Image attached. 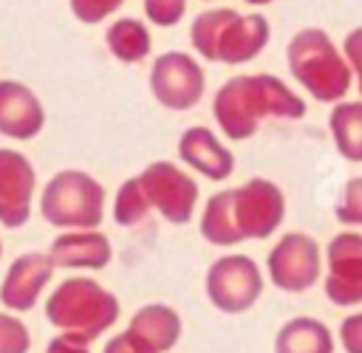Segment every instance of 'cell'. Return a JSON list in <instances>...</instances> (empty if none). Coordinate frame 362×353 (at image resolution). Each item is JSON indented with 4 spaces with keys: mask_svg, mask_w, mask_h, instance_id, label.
<instances>
[{
    "mask_svg": "<svg viewBox=\"0 0 362 353\" xmlns=\"http://www.w3.org/2000/svg\"><path fill=\"white\" fill-rule=\"evenodd\" d=\"M308 110L305 99L294 93L274 73H240L226 79L212 99V116L221 133L232 141H246L257 133L263 119L297 121Z\"/></svg>",
    "mask_w": 362,
    "mask_h": 353,
    "instance_id": "cell-1",
    "label": "cell"
},
{
    "mask_svg": "<svg viewBox=\"0 0 362 353\" xmlns=\"http://www.w3.org/2000/svg\"><path fill=\"white\" fill-rule=\"evenodd\" d=\"M286 62L294 82L322 104L342 102L351 90V65L322 28H300L286 45Z\"/></svg>",
    "mask_w": 362,
    "mask_h": 353,
    "instance_id": "cell-2",
    "label": "cell"
},
{
    "mask_svg": "<svg viewBox=\"0 0 362 353\" xmlns=\"http://www.w3.org/2000/svg\"><path fill=\"white\" fill-rule=\"evenodd\" d=\"M119 313L116 294L90 277H68L45 299V319L65 333L85 336L88 342L110 330Z\"/></svg>",
    "mask_w": 362,
    "mask_h": 353,
    "instance_id": "cell-3",
    "label": "cell"
},
{
    "mask_svg": "<svg viewBox=\"0 0 362 353\" xmlns=\"http://www.w3.org/2000/svg\"><path fill=\"white\" fill-rule=\"evenodd\" d=\"M105 186L85 169H59L40 195V215L54 229H99L105 220Z\"/></svg>",
    "mask_w": 362,
    "mask_h": 353,
    "instance_id": "cell-4",
    "label": "cell"
},
{
    "mask_svg": "<svg viewBox=\"0 0 362 353\" xmlns=\"http://www.w3.org/2000/svg\"><path fill=\"white\" fill-rule=\"evenodd\" d=\"M136 178L150 201V209H156L167 223L184 226L192 220L201 189L198 181L189 172H184L175 161H150Z\"/></svg>",
    "mask_w": 362,
    "mask_h": 353,
    "instance_id": "cell-5",
    "label": "cell"
},
{
    "mask_svg": "<svg viewBox=\"0 0 362 353\" xmlns=\"http://www.w3.org/2000/svg\"><path fill=\"white\" fill-rule=\"evenodd\" d=\"M266 274L286 294H305L322 277V249L305 232H286L266 254Z\"/></svg>",
    "mask_w": 362,
    "mask_h": 353,
    "instance_id": "cell-6",
    "label": "cell"
},
{
    "mask_svg": "<svg viewBox=\"0 0 362 353\" xmlns=\"http://www.w3.org/2000/svg\"><path fill=\"white\" fill-rule=\"evenodd\" d=\"M204 288L221 313H243L263 294V271L249 254H223L206 268Z\"/></svg>",
    "mask_w": 362,
    "mask_h": 353,
    "instance_id": "cell-7",
    "label": "cell"
},
{
    "mask_svg": "<svg viewBox=\"0 0 362 353\" xmlns=\"http://www.w3.org/2000/svg\"><path fill=\"white\" fill-rule=\"evenodd\" d=\"M232 215L243 240H266L286 217V195L269 178H249L232 189Z\"/></svg>",
    "mask_w": 362,
    "mask_h": 353,
    "instance_id": "cell-8",
    "label": "cell"
},
{
    "mask_svg": "<svg viewBox=\"0 0 362 353\" xmlns=\"http://www.w3.org/2000/svg\"><path fill=\"white\" fill-rule=\"evenodd\" d=\"M206 73L198 59L184 51H167L153 59L150 93L167 110H189L204 99Z\"/></svg>",
    "mask_w": 362,
    "mask_h": 353,
    "instance_id": "cell-9",
    "label": "cell"
},
{
    "mask_svg": "<svg viewBox=\"0 0 362 353\" xmlns=\"http://www.w3.org/2000/svg\"><path fill=\"white\" fill-rule=\"evenodd\" d=\"M325 282L322 291L337 308L362 305V232L345 229L328 240L325 249Z\"/></svg>",
    "mask_w": 362,
    "mask_h": 353,
    "instance_id": "cell-10",
    "label": "cell"
},
{
    "mask_svg": "<svg viewBox=\"0 0 362 353\" xmlns=\"http://www.w3.org/2000/svg\"><path fill=\"white\" fill-rule=\"evenodd\" d=\"M37 169L20 150L0 147V226L20 229L31 217Z\"/></svg>",
    "mask_w": 362,
    "mask_h": 353,
    "instance_id": "cell-11",
    "label": "cell"
},
{
    "mask_svg": "<svg viewBox=\"0 0 362 353\" xmlns=\"http://www.w3.org/2000/svg\"><path fill=\"white\" fill-rule=\"evenodd\" d=\"M54 260L42 251H25V254H17L6 274H3V282H0V302L3 308L8 311H17V313H25L31 308H37L45 285L51 282L54 277Z\"/></svg>",
    "mask_w": 362,
    "mask_h": 353,
    "instance_id": "cell-12",
    "label": "cell"
},
{
    "mask_svg": "<svg viewBox=\"0 0 362 353\" xmlns=\"http://www.w3.org/2000/svg\"><path fill=\"white\" fill-rule=\"evenodd\" d=\"M42 127L45 107L40 96L17 79H0V133L14 141H31Z\"/></svg>",
    "mask_w": 362,
    "mask_h": 353,
    "instance_id": "cell-13",
    "label": "cell"
},
{
    "mask_svg": "<svg viewBox=\"0 0 362 353\" xmlns=\"http://www.w3.org/2000/svg\"><path fill=\"white\" fill-rule=\"evenodd\" d=\"M272 28L263 14H238L232 11L223 23L218 42H215V62L223 65H243L255 59L269 45Z\"/></svg>",
    "mask_w": 362,
    "mask_h": 353,
    "instance_id": "cell-14",
    "label": "cell"
},
{
    "mask_svg": "<svg viewBox=\"0 0 362 353\" xmlns=\"http://www.w3.org/2000/svg\"><path fill=\"white\" fill-rule=\"evenodd\" d=\"M178 158L209 181H226L235 172V155L226 144L201 124H192L178 138Z\"/></svg>",
    "mask_w": 362,
    "mask_h": 353,
    "instance_id": "cell-15",
    "label": "cell"
},
{
    "mask_svg": "<svg viewBox=\"0 0 362 353\" xmlns=\"http://www.w3.org/2000/svg\"><path fill=\"white\" fill-rule=\"evenodd\" d=\"M48 257L54 260L57 268L102 271L113 257V246L107 234L99 229H65L51 240Z\"/></svg>",
    "mask_w": 362,
    "mask_h": 353,
    "instance_id": "cell-16",
    "label": "cell"
},
{
    "mask_svg": "<svg viewBox=\"0 0 362 353\" xmlns=\"http://www.w3.org/2000/svg\"><path fill=\"white\" fill-rule=\"evenodd\" d=\"M127 330H133L156 353H167V350H173L178 345V339L184 333V322H181V313L173 305L147 302L130 316Z\"/></svg>",
    "mask_w": 362,
    "mask_h": 353,
    "instance_id": "cell-17",
    "label": "cell"
},
{
    "mask_svg": "<svg viewBox=\"0 0 362 353\" xmlns=\"http://www.w3.org/2000/svg\"><path fill=\"white\" fill-rule=\"evenodd\" d=\"M337 342L317 316H291L274 336V353H334Z\"/></svg>",
    "mask_w": 362,
    "mask_h": 353,
    "instance_id": "cell-18",
    "label": "cell"
},
{
    "mask_svg": "<svg viewBox=\"0 0 362 353\" xmlns=\"http://www.w3.org/2000/svg\"><path fill=\"white\" fill-rule=\"evenodd\" d=\"M328 130L337 152L351 164H362V99L334 102L328 113Z\"/></svg>",
    "mask_w": 362,
    "mask_h": 353,
    "instance_id": "cell-19",
    "label": "cell"
},
{
    "mask_svg": "<svg viewBox=\"0 0 362 353\" xmlns=\"http://www.w3.org/2000/svg\"><path fill=\"white\" fill-rule=\"evenodd\" d=\"M198 229H201V237L206 243L221 246V249L243 243V237L235 226V215H232V189H221V192H212L206 198Z\"/></svg>",
    "mask_w": 362,
    "mask_h": 353,
    "instance_id": "cell-20",
    "label": "cell"
},
{
    "mask_svg": "<svg viewBox=\"0 0 362 353\" xmlns=\"http://www.w3.org/2000/svg\"><path fill=\"white\" fill-rule=\"evenodd\" d=\"M105 42L107 51L119 59V62H141L150 54V31L144 28L141 20L136 17H122L116 20L107 31H105Z\"/></svg>",
    "mask_w": 362,
    "mask_h": 353,
    "instance_id": "cell-21",
    "label": "cell"
},
{
    "mask_svg": "<svg viewBox=\"0 0 362 353\" xmlns=\"http://www.w3.org/2000/svg\"><path fill=\"white\" fill-rule=\"evenodd\" d=\"M147 212H150V201H147L139 178L133 175L119 186V192L113 198V220H116V226L130 229V226H139L147 217Z\"/></svg>",
    "mask_w": 362,
    "mask_h": 353,
    "instance_id": "cell-22",
    "label": "cell"
},
{
    "mask_svg": "<svg viewBox=\"0 0 362 353\" xmlns=\"http://www.w3.org/2000/svg\"><path fill=\"white\" fill-rule=\"evenodd\" d=\"M232 11H235V8H209V11H201V14L192 20V25H189V40H192V48H195L204 59L215 62V42H218V34H221V28H223V23L229 20Z\"/></svg>",
    "mask_w": 362,
    "mask_h": 353,
    "instance_id": "cell-23",
    "label": "cell"
},
{
    "mask_svg": "<svg viewBox=\"0 0 362 353\" xmlns=\"http://www.w3.org/2000/svg\"><path fill=\"white\" fill-rule=\"evenodd\" d=\"M334 215L342 226L348 229H362V175L345 181L339 198H337V206H334Z\"/></svg>",
    "mask_w": 362,
    "mask_h": 353,
    "instance_id": "cell-24",
    "label": "cell"
},
{
    "mask_svg": "<svg viewBox=\"0 0 362 353\" xmlns=\"http://www.w3.org/2000/svg\"><path fill=\"white\" fill-rule=\"evenodd\" d=\"M31 330L14 313H0V353H28Z\"/></svg>",
    "mask_w": 362,
    "mask_h": 353,
    "instance_id": "cell-25",
    "label": "cell"
},
{
    "mask_svg": "<svg viewBox=\"0 0 362 353\" xmlns=\"http://www.w3.org/2000/svg\"><path fill=\"white\" fill-rule=\"evenodd\" d=\"M184 11H187V0H144L147 20L161 25V28H170V25L181 23Z\"/></svg>",
    "mask_w": 362,
    "mask_h": 353,
    "instance_id": "cell-26",
    "label": "cell"
},
{
    "mask_svg": "<svg viewBox=\"0 0 362 353\" xmlns=\"http://www.w3.org/2000/svg\"><path fill=\"white\" fill-rule=\"evenodd\" d=\"M124 0H71V11L79 23H102L107 14H113Z\"/></svg>",
    "mask_w": 362,
    "mask_h": 353,
    "instance_id": "cell-27",
    "label": "cell"
},
{
    "mask_svg": "<svg viewBox=\"0 0 362 353\" xmlns=\"http://www.w3.org/2000/svg\"><path fill=\"white\" fill-rule=\"evenodd\" d=\"M342 54L351 65V73H354V82L359 88V96H362V25L351 28L342 40Z\"/></svg>",
    "mask_w": 362,
    "mask_h": 353,
    "instance_id": "cell-28",
    "label": "cell"
},
{
    "mask_svg": "<svg viewBox=\"0 0 362 353\" xmlns=\"http://www.w3.org/2000/svg\"><path fill=\"white\" fill-rule=\"evenodd\" d=\"M339 345L345 353H362V311H354L339 322Z\"/></svg>",
    "mask_w": 362,
    "mask_h": 353,
    "instance_id": "cell-29",
    "label": "cell"
},
{
    "mask_svg": "<svg viewBox=\"0 0 362 353\" xmlns=\"http://www.w3.org/2000/svg\"><path fill=\"white\" fill-rule=\"evenodd\" d=\"M102 353H156L150 345H144L133 330H122V333H116L113 339H107L105 342V347H102Z\"/></svg>",
    "mask_w": 362,
    "mask_h": 353,
    "instance_id": "cell-30",
    "label": "cell"
},
{
    "mask_svg": "<svg viewBox=\"0 0 362 353\" xmlns=\"http://www.w3.org/2000/svg\"><path fill=\"white\" fill-rule=\"evenodd\" d=\"M45 353H90V342L85 336H79V333H65L62 330L59 336H54L48 342Z\"/></svg>",
    "mask_w": 362,
    "mask_h": 353,
    "instance_id": "cell-31",
    "label": "cell"
},
{
    "mask_svg": "<svg viewBox=\"0 0 362 353\" xmlns=\"http://www.w3.org/2000/svg\"><path fill=\"white\" fill-rule=\"evenodd\" d=\"M243 3H249V6H269V3H274V0H243Z\"/></svg>",
    "mask_w": 362,
    "mask_h": 353,
    "instance_id": "cell-32",
    "label": "cell"
},
{
    "mask_svg": "<svg viewBox=\"0 0 362 353\" xmlns=\"http://www.w3.org/2000/svg\"><path fill=\"white\" fill-rule=\"evenodd\" d=\"M0 257H3V243H0Z\"/></svg>",
    "mask_w": 362,
    "mask_h": 353,
    "instance_id": "cell-33",
    "label": "cell"
}]
</instances>
